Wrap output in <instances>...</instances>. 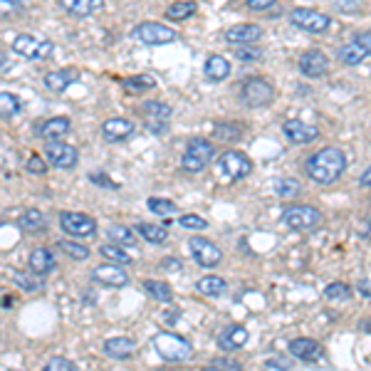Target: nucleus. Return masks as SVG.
Returning <instances> with one entry per match:
<instances>
[{"instance_id":"obj_4","label":"nucleus","mask_w":371,"mask_h":371,"mask_svg":"<svg viewBox=\"0 0 371 371\" xmlns=\"http://www.w3.org/2000/svg\"><path fill=\"white\" fill-rule=\"evenodd\" d=\"M289 23L295 25L297 30L302 32H312V35H322L327 32L332 25L330 15H324L319 10H310V8H295V10L289 12Z\"/></svg>"},{"instance_id":"obj_3","label":"nucleus","mask_w":371,"mask_h":371,"mask_svg":"<svg viewBox=\"0 0 371 371\" xmlns=\"http://www.w3.org/2000/svg\"><path fill=\"white\" fill-rule=\"evenodd\" d=\"M213 153H216V149L208 139H193L181 156V169L186 173H200L213 161Z\"/></svg>"},{"instance_id":"obj_15","label":"nucleus","mask_w":371,"mask_h":371,"mask_svg":"<svg viewBox=\"0 0 371 371\" xmlns=\"http://www.w3.org/2000/svg\"><path fill=\"white\" fill-rule=\"evenodd\" d=\"M92 280L99 285H106V287H124V285H129V275H126V270H122L119 263L97 265L92 270Z\"/></svg>"},{"instance_id":"obj_18","label":"nucleus","mask_w":371,"mask_h":371,"mask_svg":"<svg viewBox=\"0 0 371 371\" xmlns=\"http://www.w3.org/2000/svg\"><path fill=\"white\" fill-rule=\"evenodd\" d=\"M283 131H285V136H287V142H292V144H310V142H314V139L319 136L317 126L302 122V119L285 122Z\"/></svg>"},{"instance_id":"obj_16","label":"nucleus","mask_w":371,"mask_h":371,"mask_svg":"<svg viewBox=\"0 0 371 371\" xmlns=\"http://www.w3.org/2000/svg\"><path fill=\"white\" fill-rule=\"evenodd\" d=\"M300 72L305 77H310V79H319V77L327 75V67H330V59H327V55L322 53V50H307V53H302L300 57Z\"/></svg>"},{"instance_id":"obj_8","label":"nucleus","mask_w":371,"mask_h":371,"mask_svg":"<svg viewBox=\"0 0 371 371\" xmlns=\"http://www.w3.org/2000/svg\"><path fill=\"white\" fill-rule=\"evenodd\" d=\"M59 228L65 230L67 236H75V238L97 236V220L92 216H87V213L62 211L59 213Z\"/></svg>"},{"instance_id":"obj_24","label":"nucleus","mask_w":371,"mask_h":371,"mask_svg":"<svg viewBox=\"0 0 371 371\" xmlns=\"http://www.w3.org/2000/svg\"><path fill=\"white\" fill-rule=\"evenodd\" d=\"M28 263H30V270L37 272V275H50L57 267V258H55V253L50 247H35L30 253Z\"/></svg>"},{"instance_id":"obj_52","label":"nucleus","mask_w":371,"mask_h":371,"mask_svg":"<svg viewBox=\"0 0 371 371\" xmlns=\"http://www.w3.org/2000/svg\"><path fill=\"white\" fill-rule=\"evenodd\" d=\"M10 67H12V59L8 57V55H0V75L10 72Z\"/></svg>"},{"instance_id":"obj_56","label":"nucleus","mask_w":371,"mask_h":371,"mask_svg":"<svg viewBox=\"0 0 371 371\" xmlns=\"http://www.w3.org/2000/svg\"><path fill=\"white\" fill-rule=\"evenodd\" d=\"M366 238H369V240H371V218L366 220Z\"/></svg>"},{"instance_id":"obj_38","label":"nucleus","mask_w":371,"mask_h":371,"mask_svg":"<svg viewBox=\"0 0 371 371\" xmlns=\"http://www.w3.org/2000/svg\"><path fill=\"white\" fill-rule=\"evenodd\" d=\"M213 136L218 142H238L240 139V126L238 124H216L213 126Z\"/></svg>"},{"instance_id":"obj_31","label":"nucleus","mask_w":371,"mask_h":371,"mask_svg":"<svg viewBox=\"0 0 371 371\" xmlns=\"http://www.w3.org/2000/svg\"><path fill=\"white\" fill-rule=\"evenodd\" d=\"M42 275H37V272H15V275H10V283L15 285L18 289H23V292H37V289H42Z\"/></svg>"},{"instance_id":"obj_32","label":"nucleus","mask_w":371,"mask_h":371,"mask_svg":"<svg viewBox=\"0 0 371 371\" xmlns=\"http://www.w3.org/2000/svg\"><path fill=\"white\" fill-rule=\"evenodd\" d=\"M136 233L146 242H153V245H161V242H166V238H169V230L161 228V225H151V223H136Z\"/></svg>"},{"instance_id":"obj_20","label":"nucleus","mask_w":371,"mask_h":371,"mask_svg":"<svg viewBox=\"0 0 371 371\" xmlns=\"http://www.w3.org/2000/svg\"><path fill=\"white\" fill-rule=\"evenodd\" d=\"M247 339H250V332H247L242 324H230V327L220 330L216 342H218V347L225 349V352H233V349H240L242 344H247Z\"/></svg>"},{"instance_id":"obj_29","label":"nucleus","mask_w":371,"mask_h":371,"mask_svg":"<svg viewBox=\"0 0 371 371\" xmlns=\"http://www.w3.org/2000/svg\"><path fill=\"white\" fill-rule=\"evenodd\" d=\"M20 228L28 230V233H40V230H45V225H48V218H45V213L37 211V208H30V211H25L23 216H20Z\"/></svg>"},{"instance_id":"obj_5","label":"nucleus","mask_w":371,"mask_h":371,"mask_svg":"<svg viewBox=\"0 0 371 371\" xmlns=\"http://www.w3.org/2000/svg\"><path fill=\"white\" fill-rule=\"evenodd\" d=\"M12 53L20 55L23 59H35L37 62V59H48L55 53V45L50 40H40V37L23 32L12 40Z\"/></svg>"},{"instance_id":"obj_55","label":"nucleus","mask_w":371,"mask_h":371,"mask_svg":"<svg viewBox=\"0 0 371 371\" xmlns=\"http://www.w3.org/2000/svg\"><path fill=\"white\" fill-rule=\"evenodd\" d=\"M359 289H361V295L371 297V287H369V283H359Z\"/></svg>"},{"instance_id":"obj_23","label":"nucleus","mask_w":371,"mask_h":371,"mask_svg":"<svg viewBox=\"0 0 371 371\" xmlns=\"http://www.w3.org/2000/svg\"><path fill=\"white\" fill-rule=\"evenodd\" d=\"M77 79H79V70L65 67V70L48 72V77H45V87H48L50 92H55V95H62V92H65L70 84H75Z\"/></svg>"},{"instance_id":"obj_43","label":"nucleus","mask_w":371,"mask_h":371,"mask_svg":"<svg viewBox=\"0 0 371 371\" xmlns=\"http://www.w3.org/2000/svg\"><path fill=\"white\" fill-rule=\"evenodd\" d=\"M236 57L238 59H242V62H258L260 57H263V50L260 48H253V45H240V48L236 50Z\"/></svg>"},{"instance_id":"obj_22","label":"nucleus","mask_w":371,"mask_h":371,"mask_svg":"<svg viewBox=\"0 0 371 371\" xmlns=\"http://www.w3.org/2000/svg\"><path fill=\"white\" fill-rule=\"evenodd\" d=\"M289 354L297 356L300 361H317L322 359V344L310 339V336H300V339H292L289 342Z\"/></svg>"},{"instance_id":"obj_1","label":"nucleus","mask_w":371,"mask_h":371,"mask_svg":"<svg viewBox=\"0 0 371 371\" xmlns=\"http://www.w3.org/2000/svg\"><path fill=\"white\" fill-rule=\"evenodd\" d=\"M347 169V156L342 149L324 146L317 153H312V159L307 161V176L314 183H334Z\"/></svg>"},{"instance_id":"obj_33","label":"nucleus","mask_w":371,"mask_h":371,"mask_svg":"<svg viewBox=\"0 0 371 371\" xmlns=\"http://www.w3.org/2000/svg\"><path fill=\"white\" fill-rule=\"evenodd\" d=\"M99 253H102V258H106L109 263H119V265H129L131 260H134L131 253H126V250L119 247V242H106V245L99 247Z\"/></svg>"},{"instance_id":"obj_7","label":"nucleus","mask_w":371,"mask_h":371,"mask_svg":"<svg viewBox=\"0 0 371 371\" xmlns=\"http://www.w3.org/2000/svg\"><path fill=\"white\" fill-rule=\"evenodd\" d=\"M240 99H242V104L250 106V109H260V106H267L275 99V89H272V84L265 82V79L253 77V79H247L240 87Z\"/></svg>"},{"instance_id":"obj_26","label":"nucleus","mask_w":371,"mask_h":371,"mask_svg":"<svg viewBox=\"0 0 371 371\" xmlns=\"http://www.w3.org/2000/svg\"><path fill=\"white\" fill-rule=\"evenodd\" d=\"M136 352V342L129 336H112L104 342V354L112 359H129L131 354Z\"/></svg>"},{"instance_id":"obj_39","label":"nucleus","mask_w":371,"mask_h":371,"mask_svg":"<svg viewBox=\"0 0 371 371\" xmlns=\"http://www.w3.org/2000/svg\"><path fill=\"white\" fill-rule=\"evenodd\" d=\"M352 292H354V289L349 287V285H344V283H330L327 287H324V297H327V300L347 302V300H352Z\"/></svg>"},{"instance_id":"obj_10","label":"nucleus","mask_w":371,"mask_h":371,"mask_svg":"<svg viewBox=\"0 0 371 371\" xmlns=\"http://www.w3.org/2000/svg\"><path fill=\"white\" fill-rule=\"evenodd\" d=\"M131 35L144 45H169V42L176 40V32L169 25L161 23H139L131 30Z\"/></svg>"},{"instance_id":"obj_42","label":"nucleus","mask_w":371,"mask_h":371,"mask_svg":"<svg viewBox=\"0 0 371 371\" xmlns=\"http://www.w3.org/2000/svg\"><path fill=\"white\" fill-rule=\"evenodd\" d=\"M149 208H151L156 216H173V213H176V203L166 198H149Z\"/></svg>"},{"instance_id":"obj_17","label":"nucleus","mask_w":371,"mask_h":371,"mask_svg":"<svg viewBox=\"0 0 371 371\" xmlns=\"http://www.w3.org/2000/svg\"><path fill=\"white\" fill-rule=\"evenodd\" d=\"M35 131L45 142H62L72 131V122L67 117H55V119H48V122H42Z\"/></svg>"},{"instance_id":"obj_36","label":"nucleus","mask_w":371,"mask_h":371,"mask_svg":"<svg viewBox=\"0 0 371 371\" xmlns=\"http://www.w3.org/2000/svg\"><path fill=\"white\" fill-rule=\"evenodd\" d=\"M144 289H146L153 300H159V302L173 300V289L169 287V283H161V280H146V283H144Z\"/></svg>"},{"instance_id":"obj_19","label":"nucleus","mask_w":371,"mask_h":371,"mask_svg":"<svg viewBox=\"0 0 371 371\" xmlns=\"http://www.w3.org/2000/svg\"><path fill=\"white\" fill-rule=\"evenodd\" d=\"M131 134H134V124H131L129 119L114 117L102 124V136H104V142H109V144L124 142V139H129Z\"/></svg>"},{"instance_id":"obj_28","label":"nucleus","mask_w":371,"mask_h":371,"mask_svg":"<svg viewBox=\"0 0 371 371\" xmlns=\"http://www.w3.org/2000/svg\"><path fill=\"white\" fill-rule=\"evenodd\" d=\"M196 289H198L200 295L203 297H220L228 289V285H225L223 277L218 275H206V277H200L198 283H196Z\"/></svg>"},{"instance_id":"obj_53","label":"nucleus","mask_w":371,"mask_h":371,"mask_svg":"<svg viewBox=\"0 0 371 371\" xmlns=\"http://www.w3.org/2000/svg\"><path fill=\"white\" fill-rule=\"evenodd\" d=\"M161 267H171L169 272H176V270H181V263H178L176 258H169V260H164V263H161Z\"/></svg>"},{"instance_id":"obj_57","label":"nucleus","mask_w":371,"mask_h":371,"mask_svg":"<svg viewBox=\"0 0 371 371\" xmlns=\"http://www.w3.org/2000/svg\"><path fill=\"white\" fill-rule=\"evenodd\" d=\"M0 225H3V220H0Z\"/></svg>"},{"instance_id":"obj_37","label":"nucleus","mask_w":371,"mask_h":371,"mask_svg":"<svg viewBox=\"0 0 371 371\" xmlns=\"http://www.w3.org/2000/svg\"><path fill=\"white\" fill-rule=\"evenodd\" d=\"M20 112V99L10 92H0V119H10Z\"/></svg>"},{"instance_id":"obj_12","label":"nucleus","mask_w":371,"mask_h":371,"mask_svg":"<svg viewBox=\"0 0 371 371\" xmlns=\"http://www.w3.org/2000/svg\"><path fill=\"white\" fill-rule=\"evenodd\" d=\"M144 112V124L151 134H164L169 131V119H171V106L164 102H146L142 106Z\"/></svg>"},{"instance_id":"obj_9","label":"nucleus","mask_w":371,"mask_h":371,"mask_svg":"<svg viewBox=\"0 0 371 371\" xmlns=\"http://www.w3.org/2000/svg\"><path fill=\"white\" fill-rule=\"evenodd\" d=\"M336 57H339V62L347 67L359 65V62H364L366 57H371V32H359L352 42L342 45L339 53H336Z\"/></svg>"},{"instance_id":"obj_6","label":"nucleus","mask_w":371,"mask_h":371,"mask_svg":"<svg viewBox=\"0 0 371 371\" xmlns=\"http://www.w3.org/2000/svg\"><path fill=\"white\" fill-rule=\"evenodd\" d=\"M283 223L292 230L307 233V230H314L322 223V213L312 206H289L283 211Z\"/></svg>"},{"instance_id":"obj_50","label":"nucleus","mask_w":371,"mask_h":371,"mask_svg":"<svg viewBox=\"0 0 371 371\" xmlns=\"http://www.w3.org/2000/svg\"><path fill=\"white\" fill-rule=\"evenodd\" d=\"M265 369H292V364H289L287 359H267L265 361Z\"/></svg>"},{"instance_id":"obj_30","label":"nucleus","mask_w":371,"mask_h":371,"mask_svg":"<svg viewBox=\"0 0 371 371\" xmlns=\"http://www.w3.org/2000/svg\"><path fill=\"white\" fill-rule=\"evenodd\" d=\"M196 12V3L193 0H178V3H171L166 8V18L173 20V23H183V20L193 18Z\"/></svg>"},{"instance_id":"obj_13","label":"nucleus","mask_w":371,"mask_h":371,"mask_svg":"<svg viewBox=\"0 0 371 371\" xmlns=\"http://www.w3.org/2000/svg\"><path fill=\"white\" fill-rule=\"evenodd\" d=\"M218 169L233 181H240V178L253 173V161L247 159L242 151H225L218 161Z\"/></svg>"},{"instance_id":"obj_54","label":"nucleus","mask_w":371,"mask_h":371,"mask_svg":"<svg viewBox=\"0 0 371 371\" xmlns=\"http://www.w3.org/2000/svg\"><path fill=\"white\" fill-rule=\"evenodd\" d=\"M359 181H361V186H366V189H371V166H369V169H366L364 173H361V178H359Z\"/></svg>"},{"instance_id":"obj_27","label":"nucleus","mask_w":371,"mask_h":371,"mask_svg":"<svg viewBox=\"0 0 371 371\" xmlns=\"http://www.w3.org/2000/svg\"><path fill=\"white\" fill-rule=\"evenodd\" d=\"M203 72H206V77L213 79V82H223L225 77L230 75V62L225 57H220V55H211V57L206 59Z\"/></svg>"},{"instance_id":"obj_40","label":"nucleus","mask_w":371,"mask_h":371,"mask_svg":"<svg viewBox=\"0 0 371 371\" xmlns=\"http://www.w3.org/2000/svg\"><path fill=\"white\" fill-rule=\"evenodd\" d=\"M59 250H65V255H70L72 260H87L89 258V247L82 245V242L75 240H59L57 242Z\"/></svg>"},{"instance_id":"obj_51","label":"nucleus","mask_w":371,"mask_h":371,"mask_svg":"<svg viewBox=\"0 0 371 371\" xmlns=\"http://www.w3.org/2000/svg\"><path fill=\"white\" fill-rule=\"evenodd\" d=\"M277 0H247V6L253 8V10H267V8L275 6Z\"/></svg>"},{"instance_id":"obj_11","label":"nucleus","mask_w":371,"mask_h":371,"mask_svg":"<svg viewBox=\"0 0 371 371\" xmlns=\"http://www.w3.org/2000/svg\"><path fill=\"white\" fill-rule=\"evenodd\" d=\"M189 247H191V255H193V260L198 263L200 267H216L220 260H223L220 247L216 245L213 240H208V238L193 236L189 240Z\"/></svg>"},{"instance_id":"obj_46","label":"nucleus","mask_w":371,"mask_h":371,"mask_svg":"<svg viewBox=\"0 0 371 371\" xmlns=\"http://www.w3.org/2000/svg\"><path fill=\"white\" fill-rule=\"evenodd\" d=\"M48 371H75L77 366L72 364L70 359H62V356H55V359L48 361V366H45Z\"/></svg>"},{"instance_id":"obj_35","label":"nucleus","mask_w":371,"mask_h":371,"mask_svg":"<svg viewBox=\"0 0 371 371\" xmlns=\"http://www.w3.org/2000/svg\"><path fill=\"white\" fill-rule=\"evenodd\" d=\"M124 89L131 92V95H139V92H146V89H153L156 87V79L151 75H134L129 79H124Z\"/></svg>"},{"instance_id":"obj_45","label":"nucleus","mask_w":371,"mask_h":371,"mask_svg":"<svg viewBox=\"0 0 371 371\" xmlns=\"http://www.w3.org/2000/svg\"><path fill=\"white\" fill-rule=\"evenodd\" d=\"M20 10H23V0H0V18L15 15Z\"/></svg>"},{"instance_id":"obj_49","label":"nucleus","mask_w":371,"mask_h":371,"mask_svg":"<svg viewBox=\"0 0 371 371\" xmlns=\"http://www.w3.org/2000/svg\"><path fill=\"white\" fill-rule=\"evenodd\" d=\"M89 181L97 183V186H104V189H119V183L109 181L104 173H89Z\"/></svg>"},{"instance_id":"obj_48","label":"nucleus","mask_w":371,"mask_h":371,"mask_svg":"<svg viewBox=\"0 0 371 371\" xmlns=\"http://www.w3.org/2000/svg\"><path fill=\"white\" fill-rule=\"evenodd\" d=\"M211 369H233V371H238V369H242V366H240V361H236V359H225V356H218V359L211 361Z\"/></svg>"},{"instance_id":"obj_41","label":"nucleus","mask_w":371,"mask_h":371,"mask_svg":"<svg viewBox=\"0 0 371 371\" xmlns=\"http://www.w3.org/2000/svg\"><path fill=\"white\" fill-rule=\"evenodd\" d=\"M275 191L277 196H283V198H289V196H297L302 191V183L297 178H280L275 181Z\"/></svg>"},{"instance_id":"obj_34","label":"nucleus","mask_w":371,"mask_h":371,"mask_svg":"<svg viewBox=\"0 0 371 371\" xmlns=\"http://www.w3.org/2000/svg\"><path fill=\"white\" fill-rule=\"evenodd\" d=\"M106 236H109V240L112 242H119V245H131L136 247V236H134V230L126 228V225H109V230H106Z\"/></svg>"},{"instance_id":"obj_14","label":"nucleus","mask_w":371,"mask_h":371,"mask_svg":"<svg viewBox=\"0 0 371 371\" xmlns=\"http://www.w3.org/2000/svg\"><path fill=\"white\" fill-rule=\"evenodd\" d=\"M45 156L48 161L55 166V169H62V171H70L75 169L77 161H79V153L72 144H65V142H48L45 146Z\"/></svg>"},{"instance_id":"obj_25","label":"nucleus","mask_w":371,"mask_h":371,"mask_svg":"<svg viewBox=\"0 0 371 371\" xmlns=\"http://www.w3.org/2000/svg\"><path fill=\"white\" fill-rule=\"evenodd\" d=\"M59 6L75 18H89L104 10V0H59Z\"/></svg>"},{"instance_id":"obj_2","label":"nucleus","mask_w":371,"mask_h":371,"mask_svg":"<svg viewBox=\"0 0 371 371\" xmlns=\"http://www.w3.org/2000/svg\"><path fill=\"white\" fill-rule=\"evenodd\" d=\"M153 349L164 361H183L189 359L191 352H193L189 339H183L173 332H159L153 336Z\"/></svg>"},{"instance_id":"obj_44","label":"nucleus","mask_w":371,"mask_h":371,"mask_svg":"<svg viewBox=\"0 0 371 371\" xmlns=\"http://www.w3.org/2000/svg\"><path fill=\"white\" fill-rule=\"evenodd\" d=\"M178 223H181L183 228H189V230H203L208 225V220L200 218V216H196V213H189V216H181Z\"/></svg>"},{"instance_id":"obj_21","label":"nucleus","mask_w":371,"mask_h":371,"mask_svg":"<svg viewBox=\"0 0 371 371\" xmlns=\"http://www.w3.org/2000/svg\"><path fill=\"white\" fill-rule=\"evenodd\" d=\"M260 37H263L260 25H250V23L233 25V28L225 32V42H230V45H253Z\"/></svg>"},{"instance_id":"obj_47","label":"nucleus","mask_w":371,"mask_h":371,"mask_svg":"<svg viewBox=\"0 0 371 371\" xmlns=\"http://www.w3.org/2000/svg\"><path fill=\"white\" fill-rule=\"evenodd\" d=\"M28 171L35 173V176H42V173H48V164L42 156H30L28 159Z\"/></svg>"}]
</instances>
